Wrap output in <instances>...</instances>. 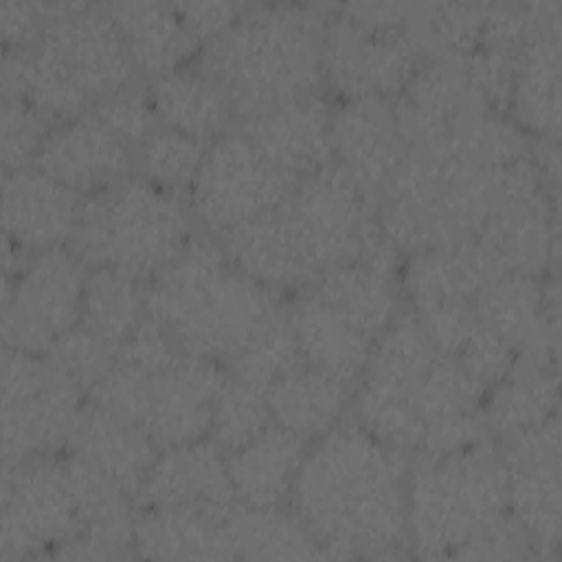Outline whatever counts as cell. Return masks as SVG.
Instances as JSON below:
<instances>
[{
  "label": "cell",
  "mask_w": 562,
  "mask_h": 562,
  "mask_svg": "<svg viewBox=\"0 0 562 562\" xmlns=\"http://www.w3.org/2000/svg\"><path fill=\"white\" fill-rule=\"evenodd\" d=\"M406 494L404 452L338 424L307 446L290 498L327 558H395L408 544Z\"/></svg>",
  "instance_id": "obj_1"
},
{
  "label": "cell",
  "mask_w": 562,
  "mask_h": 562,
  "mask_svg": "<svg viewBox=\"0 0 562 562\" xmlns=\"http://www.w3.org/2000/svg\"><path fill=\"white\" fill-rule=\"evenodd\" d=\"M331 7L257 4L206 42L198 66L226 92L241 121L314 94L323 81V35Z\"/></svg>",
  "instance_id": "obj_2"
},
{
  "label": "cell",
  "mask_w": 562,
  "mask_h": 562,
  "mask_svg": "<svg viewBox=\"0 0 562 562\" xmlns=\"http://www.w3.org/2000/svg\"><path fill=\"white\" fill-rule=\"evenodd\" d=\"M151 316L180 351L228 362L283 305L277 290L235 268L220 244H191L145 290Z\"/></svg>",
  "instance_id": "obj_3"
},
{
  "label": "cell",
  "mask_w": 562,
  "mask_h": 562,
  "mask_svg": "<svg viewBox=\"0 0 562 562\" xmlns=\"http://www.w3.org/2000/svg\"><path fill=\"white\" fill-rule=\"evenodd\" d=\"M134 61L105 9L72 2L26 48H4L2 99H26L55 123L132 83Z\"/></svg>",
  "instance_id": "obj_4"
},
{
  "label": "cell",
  "mask_w": 562,
  "mask_h": 562,
  "mask_svg": "<svg viewBox=\"0 0 562 562\" xmlns=\"http://www.w3.org/2000/svg\"><path fill=\"white\" fill-rule=\"evenodd\" d=\"M507 514V470L494 448L476 441L448 454H417L406 494L415 555L452 558Z\"/></svg>",
  "instance_id": "obj_5"
},
{
  "label": "cell",
  "mask_w": 562,
  "mask_h": 562,
  "mask_svg": "<svg viewBox=\"0 0 562 562\" xmlns=\"http://www.w3.org/2000/svg\"><path fill=\"white\" fill-rule=\"evenodd\" d=\"M191 239L180 195L127 176L81 200L68 248L88 268H114L140 281L154 279Z\"/></svg>",
  "instance_id": "obj_6"
},
{
  "label": "cell",
  "mask_w": 562,
  "mask_h": 562,
  "mask_svg": "<svg viewBox=\"0 0 562 562\" xmlns=\"http://www.w3.org/2000/svg\"><path fill=\"white\" fill-rule=\"evenodd\" d=\"M224 378L220 362L189 353L151 373L114 362L88 397L136 424L158 448H169L209 437Z\"/></svg>",
  "instance_id": "obj_7"
},
{
  "label": "cell",
  "mask_w": 562,
  "mask_h": 562,
  "mask_svg": "<svg viewBox=\"0 0 562 562\" xmlns=\"http://www.w3.org/2000/svg\"><path fill=\"white\" fill-rule=\"evenodd\" d=\"M437 356L417 316L397 314L373 342L362 371L356 400L360 426L402 452L419 454V397Z\"/></svg>",
  "instance_id": "obj_8"
},
{
  "label": "cell",
  "mask_w": 562,
  "mask_h": 562,
  "mask_svg": "<svg viewBox=\"0 0 562 562\" xmlns=\"http://www.w3.org/2000/svg\"><path fill=\"white\" fill-rule=\"evenodd\" d=\"M81 389L48 353L2 351V470L68 446Z\"/></svg>",
  "instance_id": "obj_9"
},
{
  "label": "cell",
  "mask_w": 562,
  "mask_h": 562,
  "mask_svg": "<svg viewBox=\"0 0 562 562\" xmlns=\"http://www.w3.org/2000/svg\"><path fill=\"white\" fill-rule=\"evenodd\" d=\"M285 206L318 277L391 246L380 231L373 200L336 162L303 176Z\"/></svg>",
  "instance_id": "obj_10"
},
{
  "label": "cell",
  "mask_w": 562,
  "mask_h": 562,
  "mask_svg": "<svg viewBox=\"0 0 562 562\" xmlns=\"http://www.w3.org/2000/svg\"><path fill=\"white\" fill-rule=\"evenodd\" d=\"M88 266L57 246L31 255L4 277L2 340L9 349L46 353L81 323Z\"/></svg>",
  "instance_id": "obj_11"
},
{
  "label": "cell",
  "mask_w": 562,
  "mask_h": 562,
  "mask_svg": "<svg viewBox=\"0 0 562 562\" xmlns=\"http://www.w3.org/2000/svg\"><path fill=\"white\" fill-rule=\"evenodd\" d=\"M299 180L272 165L241 132L206 147L189 189L193 213L217 235L288 202Z\"/></svg>",
  "instance_id": "obj_12"
},
{
  "label": "cell",
  "mask_w": 562,
  "mask_h": 562,
  "mask_svg": "<svg viewBox=\"0 0 562 562\" xmlns=\"http://www.w3.org/2000/svg\"><path fill=\"white\" fill-rule=\"evenodd\" d=\"M0 558H40L79 536L66 459L40 457L2 470Z\"/></svg>",
  "instance_id": "obj_13"
},
{
  "label": "cell",
  "mask_w": 562,
  "mask_h": 562,
  "mask_svg": "<svg viewBox=\"0 0 562 562\" xmlns=\"http://www.w3.org/2000/svg\"><path fill=\"white\" fill-rule=\"evenodd\" d=\"M505 439L507 512L536 555L555 558L560 540V422L558 415Z\"/></svg>",
  "instance_id": "obj_14"
},
{
  "label": "cell",
  "mask_w": 562,
  "mask_h": 562,
  "mask_svg": "<svg viewBox=\"0 0 562 562\" xmlns=\"http://www.w3.org/2000/svg\"><path fill=\"white\" fill-rule=\"evenodd\" d=\"M424 59L404 33L369 31L329 9L323 35V77L347 101L400 94Z\"/></svg>",
  "instance_id": "obj_15"
},
{
  "label": "cell",
  "mask_w": 562,
  "mask_h": 562,
  "mask_svg": "<svg viewBox=\"0 0 562 562\" xmlns=\"http://www.w3.org/2000/svg\"><path fill=\"white\" fill-rule=\"evenodd\" d=\"M406 149H435L465 121L494 110L470 75L468 55L424 59L393 103Z\"/></svg>",
  "instance_id": "obj_16"
},
{
  "label": "cell",
  "mask_w": 562,
  "mask_h": 562,
  "mask_svg": "<svg viewBox=\"0 0 562 562\" xmlns=\"http://www.w3.org/2000/svg\"><path fill=\"white\" fill-rule=\"evenodd\" d=\"M140 507H173L224 520L237 505L226 452L211 439L160 448L136 496Z\"/></svg>",
  "instance_id": "obj_17"
},
{
  "label": "cell",
  "mask_w": 562,
  "mask_h": 562,
  "mask_svg": "<svg viewBox=\"0 0 562 562\" xmlns=\"http://www.w3.org/2000/svg\"><path fill=\"white\" fill-rule=\"evenodd\" d=\"M134 156L136 149L86 112L55 123L33 167L88 198L127 178Z\"/></svg>",
  "instance_id": "obj_18"
},
{
  "label": "cell",
  "mask_w": 562,
  "mask_h": 562,
  "mask_svg": "<svg viewBox=\"0 0 562 562\" xmlns=\"http://www.w3.org/2000/svg\"><path fill=\"white\" fill-rule=\"evenodd\" d=\"M334 110L318 94L283 101L241 121V134L281 171L301 180L334 158Z\"/></svg>",
  "instance_id": "obj_19"
},
{
  "label": "cell",
  "mask_w": 562,
  "mask_h": 562,
  "mask_svg": "<svg viewBox=\"0 0 562 562\" xmlns=\"http://www.w3.org/2000/svg\"><path fill=\"white\" fill-rule=\"evenodd\" d=\"M492 279L547 274L558 257V200L538 195L501 206L470 239Z\"/></svg>",
  "instance_id": "obj_20"
},
{
  "label": "cell",
  "mask_w": 562,
  "mask_h": 562,
  "mask_svg": "<svg viewBox=\"0 0 562 562\" xmlns=\"http://www.w3.org/2000/svg\"><path fill=\"white\" fill-rule=\"evenodd\" d=\"M331 134L336 165L371 200L380 195L406 151L393 103L382 97L347 99L334 110Z\"/></svg>",
  "instance_id": "obj_21"
},
{
  "label": "cell",
  "mask_w": 562,
  "mask_h": 562,
  "mask_svg": "<svg viewBox=\"0 0 562 562\" xmlns=\"http://www.w3.org/2000/svg\"><path fill=\"white\" fill-rule=\"evenodd\" d=\"M81 195L59 184L37 167L4 171L2 178V228L22 252H42L68 244Z\"/></svg>",
  "instance_id": "obj_22"
},
{
  "label": "cell",
  "mask_w": 562,
  "mask_h": 562,
  "mask_svg": "<svg viewBox=\"0 0 562 562\" xmlns=\"http://www.w3.org/2000/svg\"><path fill=\"white\" fill-rule=\"evenodd\" d=\"M220 246L235 268L270 290L303 288L318 277L285 204L224 231Z\"/></svg>",
  "instance_id": "obj_23"
},
{
  "label": "cell",
  "mask_w": 562,
  "mask_h": 562,
  "mask_svg": "<svg viewBox=\"0 0 562 562\" xmlns=\"http://www.w3.org/2000/svg\"><path fill=\"white\" fill-rule=\"evenodd\" d=\"M68 450L99 474L121 485L130 496H136L160 448L136 424L94 402H86L72 428Z\"/></svg>",
  "instance_id": "obj_24"
},
{
  "label": "cell",
  "mask_w": 562,
  "mask_h": 562,
  "mask_svg": "<svg viewBox=\"0 0 562 562\" xmlns=\"http://www.w3.org/2000/svg\"><path fill=\"white\" fill-rule=\"evenodd\" d=\"M397 255L389 246L373 257L334 266L310 283L307 290L378 340L397 316Z\"/></svg>",
  "instance_id": "obj_25"
},
{
  "label": "cell",
  "mask_w": 562,
  "mask_h": 562,
  "mask_svg": "<svg viewBox=\"0 0 562 562\" xmlns=\"http://www.w3.org/2000/svg\"><path fill=\"white\" fill-rule=\"evenodd\" d=\"M507 110L512 121L540 140L560 134V15L538 29L516 53Z\"/></svg>",
  "instance_id": "obj_26"
},
{
  "label": "cell",
  "mask_w": 562,
  "mask_h": 562,
  "mask_svg": "<svg viewBox=\"0 0 562 562\" xmlns=\"http://www.w3.org/2000/svg\"><path fill=\"white\" fill-rule=\"evenodd\" d=\"M288 314L305 364L349 384L362 375L375 338L310 290L296 299Z\"/></svg>",
  "instance_id": "obj_27"
},
{
  "label": "cell",
  "mask_w": 562,
  "mask_h": 562,
  "mask_svg": "<svg viewBox=\"0 0 562 562\" xmlns=\"http://www.w3.org/2000/svg\"><path fill=\"white\" fill-rule=\"evenodd\" d=\"M307 441L270 424L246 446L226 454L228 476L237 503L250 507H281L292 494Z\"/></svg>",
  "instance_id": "obj_28"
},
{
  "label": "cell",
  "mask_w": 562,
  "mask_h": 562,
  "mask_svg": "<svg viewBox=\"0 0 562 562\" xmlns=\"http://www.w3.org/2000/svg\"><path fill=\"white\" fill-rule=\"evenodd\" d=\"M147 94L158 125L206 145L224 136L235 116L224 88L198 64L151 79Z\"/></svg>",
  "instance_id": "obj_29"
},
{
  "label": "cell",
  "mask_w": 562,
  "mask_h": 562,
  "mask_svg": "<svg viewBox=\"0 0 562 562\" xmlns=\"http://www.w3.org/2000/svg\"><path fill=\"white\" fill-rule=\"evenodd\" d=\"M349 397V382L305 362H299L266 389L272 424L307 443L338 426Z\"/></svg>",
  "instance_id": "obj_30"
},
{
  "label": "cell",
  "mask_w": 562,
  "mask_h": 562,
  "mask_svg": "<svg viewBox=\"0 0 562 562\" xmlns=\"http://www.w3.org/2000/svg\"><path fill=\"white\" fill-rule=\"evenodd\" d=\"M103 9L121 31L134 66L154 79L187 66L195 55L200 42L187 29L173 4L116 2Z\"/></svg>",
  "instance_id": "obj_31"
},
{
  "label": "cell",
  "mask_w": 562,
  "mask_h": 562,
  "mask_svg": "<svg viewBox=\"0 0 562 562\" xmlns=\"http://www.w3.org/2000/svg\"><path fill=\"white\" fill-rule=\"evenodd\" d=\"M483 404V424L501 437L527 430L558 415L555 358L520 353L509 373L494 384Z\"/></svg>",
  "instance_id": "obj_32"
},
{
  "label": "cell",
  "mask_w": 562,
  "mask_h": 562,
  "mask_svg": "<svg viewBox=\"0 0 562 562\" xmlns=\"http://www.w3.org/2000/svg\"><path fill=\"white\" fill-rule=\"evenodd\" d=\"M132 549L151 560H233L224 520L173 507H143Z\"/></svg>",
  "instance_id": "obj_33"
},
{
  "label": "cell",
  "mask_w": 562,
  "mask_h": 562,
  "mask_svg": "<svg viewBox=\"0 0 562 562\" xmlns=\"http://www.w3.org/2000/svg\"><path fill=\"white\" fill-rule=\"evenodd\" d=\"M224 533L233 560H314L327 558L321 542L281 507H250L237 503L224 518Z\"/></svg>",
  "instance_id": "obj_34"
},
{
  "label": "cell",
  "mask_w": 562,
  "mask_h": 562,
  "mask_svg": "<svg viewBox=\"0 0 562 562\" xmlns=\"http://www.w3.org/2000/svg\"><path fill=\"white\" fill-rule=\"evenodd\" d=\"M487 281L492 277L470 239L411 252L404 268V292L413 310L450 301H474Z\"/></svg>",
  "instance_id": "obj_35"
},
{
  "label": "cell",
  "mask_w": 562,
  "mask_h": 562,
  "mask_svg": "<svg viewBox=\"0 0 562 562\" xmlns=\"http://www.w3.org/2000/svg\"><path fill=\"white\" fill-rule=\"evenodd\" d=\"M66 465L77 503L79 533L127 558L136 522L130 494L72 454L66 457Z\"/></svg>",
  "instance_id": "obj_36"
},
{
  "label": "cell",
  "mask_w": 562,
  "mask_h": 562,
  "mask_svg": "<svg viewBox=\"0 0 562 562\" xmlns=\"http://www.w3.org/2000/svg\"><path fill=\"white\" fill-rule=\"evenodd\" d=\"M147 316L145 290L138 279L114 268H90L83 290L81 323L119 349Z\"/></svg>",
  "instance_id": "obj_37"
},
{
  "label": "cell",
  "mask_w": 562,
  "mask_h": 562,
  "mask_svg": "<svg viewBox=\"0 0 562 562\" xmlns=\"http://www.w3.org/2000/svg\"><path fill=\"white\" fill-rule=\"evenodd\" d=\"M301 360L288 310H279L228 362V375L266 391Z\"/></svg>",
  "instance_id": "obj_38"
},
{
  "label": "cell",
  "mask_w": 562,
  "mask_h": 562,
  "mask_svg": "<svg viewBox=\"0 0 562 562\" xmlns=\"http://www.w3.org/2000/svg\"><path fill=\"white\" fill-rule=\"evenodd\" d=\"M206 147L198 138L158 125L138 145L136 158L147 182L180 195L184 189H191Z\"/></svg>",
  "instance_id": "obj_39"
},
{
  "label": "cell",
  "mask_w": 562,
  "mask_h": 562,
  "mask_svg": "<svg viewBox=\"0 0 562 562\" xmlns=\"http://www.w3.org/2000/svg\"><path fill=\"white\" fill-rule=\"evenodd\" d=\"M272 424L266 391L226 373L215 397L209 437L228 454Z\"/></svg>",
  "instance_id": "obj_40"
},
{
  "label": "cell",
  "mask_w": 562,
  "mask_h": 562,
  "mask_svg": "<svg viewBox=\"0 0 562 562\" xmlns=\"http://www.w3.org/2000/svg\"><path fill=\"white\" fill-rule=\"evenodd\" d=\"M55 121L26 99H2L0 145L4 171L31 167Z\"/></svg>",
  "instance_id": "obj_41"
},
{
  "label": "cell",
  "mask_w": 562,
  "mask_h": 562,
  "mask_svg": "<svg viewBox=\"0 0 562 562\" xmlns=\"http://www.w3.org/2000/svg\"><path fill=\"white\" fill-rule=\"evenodd\" d=\"M116 351L83 323L66 331L46 353L86 393H90L114 367Z\"/></svg>",
  "instance_id": "obj_42"
},
{
  "label": "cell",
  "mask_w": 562,
  "mask_h": 562,
  "mask_svg": "<svg viewBox=\"0 0 562 562\" xmlns=\"http://www.w3.org/2000/svg\"><path fill=\"white\" fill-rule=\"evenodd\" d=\"M518 358V349L483 325H474L472 334L454 356L457 364L479 384L485 393L498 384Z\"/></svg>",
  "instance_id": "obj_43"
},
{
  "label": "cell",
  "mask_w": 562,
  "mask_h": 562,
  "mask_svg": "<svg viewBox=\"0 0 562 562\" xmlns=\"http://www.w3.org/2000/svg\"><path fill=\"white\" fill-rule=\"evenodd\" d=\"M88 112L94 114L110 132H114L132 149H138V145L156 127V116H154L149 94L140 88H134L132 83L114 92L112 97L99 101Z\"/></svg>",
  "instance_id": "obj_44"
},
{
  "label": "cell",
  "mask_w": 562,
  "mask_h": 562,
  "mask_svg": "<svg viewBox=\"0 0 562 562\" xmlns=\"http://www.w3.org/2000/svg\"><path fill=\"white\" fill-rule=\"evenodd\" d=\"M70 4L68 2H18V0L2 2L0 29H2L4 48L31 46L55 18H59L70 9Z\"/></svg>",
  "instance_id": "obj_45"
},
{
  "label": "cell",
  "mask_w": 562,
  "mask_h": 562,
  "mask_svg": "<svg viewBox=\"0 0 562 562\" xmlns=\"http://www.w3.org/2000/svg\"><path fill=\"white\" fill-rule=\"evenodd\" d=\"M533 544L527 533L507 514L483 533L463 544L452 558L459 560H518L533 555Z\"/></svg>",
  "instance_id": "obj_46"
},
{
  "label": "cell",
  "mask_w": 562,
  "mask_h": 562,
  "mask_svg": "<svg viewBox=\"0 0 562 562\" xmlns=\"http://www.w3.org/2000/svg\"><path fill=\"white\" fill-rule=\"evenodd\" d=\"M173 7L198 42H211L228 31L246 9L237 2H176Z\"/></svg>",
  "instance_id": "obj_47"
}]
</instances>
